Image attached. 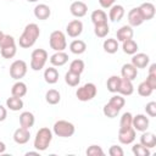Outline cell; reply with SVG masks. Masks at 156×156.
<instances>
[{
  "instance_id": "9",
  "label": "cell",
  "mask_w": 156,
  "mask_h": 156,
  "mask_svg": "<svg viewBox=\"0 0 156 156\" xmlns=\"http://www.w3.org/2000/svg\"><path fill=\"white\" fill-rule=\"evenodd\" d=\"M136 132L133 127H129L127 129H118V141L123 145H129L135 140Z\"/></svg>"
},
{
  "instance_id": "48",
  "label": "cell",
  "mask_w": 156,
  "mask_h": 156,
  "mask_svg": "<svg viewBox=\"0 0 156 156\" xmlns=\"http://www.w3.org/2000/svg\"><path fill=\"white\" fill-rule=\"evenodd\" d=\"M6 117H7V110H6L5 106H2V105L0 104V122L5 121Z\"/></svg>"
},
{
  "instance_id": "45",
  "label": "cell",
  "mask_w": 156,
  "mask_h": 156,
  "mask_svg": "<svg viewBox=\"0 0 156 156\" xmlns=\"http://www.w3.org/2000/svg\"><path fill=\"white\" fill-rule=\"evenodd\" d=\"M108 154L111 156H123L124 155V151L121 146L118 145H111L110 149H108Z\"/></svg>"
},
{
  "instance_id": "1",
  "label": "cell",
  "mask_w": 156,
  "mask_h": 156,
  "mask_svg": "<svg viewBox=\"0 0 156 156\" xmlns=\"http://www.w3.org/2000/svg\"><path fill=\"white\" fill-rule=\"evenodd\" d=\"M39 35H40L39 26L37 23H28L24 27L23 33L21 34V37L18 39V44L23 49H29L37 43Z\"/></svg>"
},
{
  "instance_id": "4",
  "label": "cell",
  "mask_w": 156,
  "mask_h": 156,
  "mask_svg": "<svg viewBox=\"0 0 156 156\" xmlns=\"http://www.w3.org/2000/svg\"><path fill=\"white\" fill-rule=\"evenodd\" d=\"M49 60L48 51L44 49H35L32 51L30 55V68L33 71H40L45 67Z\"/></svg>"
},
{
  "instance_id": "14",
  "label": "cell",
  "mask_w": 156,
  "mask_h": 156,
  "mask_svg": "<svg viewBox=\"0 0 156 156\" xmlns=\"http://www.w3.org/2000/svg\"><path fill=\"white\" fill-rule=\"evenodd\" d=\"M124 13H126V10L122 5L119 4H115L110 7V11H108V20L112 21V22H119L123 17H124Z\"/></svg>"
},
{
  "instance_id": "39",
  "label": "cell",
  "mask_w": 156,
  "mask_h": 156,
  "mask_svg": "<svg viewBox=\"0 0 156 156\" xmlns=\"http://www.w3.org/2000/svg\"><path fill=\"white\" fill-rule=\"evenodd\" d=\"M136 90H138V94L140 95V96H143V98H146V96H150L151 94H152V88L144 80V82H141L139 85H138V88H136Z\"/></svg>"
},
{
  "instance_id": "41",
  "label": "cell",
  "mask_w": 156,
  "mask_h": 156,
  "mask_svg": "<svg viewBox=\"0 0 156 156\" xmlns=\"http://www.w3.org/2000/svg\"><path fill=\"white\" fill-rule=\"evenodd\" d=\"M102 112H104V115H105L107 118H115V117H117L118 113H119V111L116 110L115 107H112L108 102L104 105V107H102Z\"/></svg>"
},
{
  "instance_id": "10",
  "label": "cell",
  "mask_w": 156,
  "mask_h": 156,
  "mask_svg": "<svg viewBox=\"0 0 156 156\" xmlns=\"http://www.w3.org/2000/svg\"><path fill=\"white\" fill-rule=\"evenodd\" d=\"M69 12L72 13V16H74L77 18L84 17L88 12V5L84 1H80V0L73 1L69 6Z\"/></svg>"
},
{
  "instance_id": "31",
  "label": "cell",
  "mask_w": 156,
  "mask_h": 156,
  "mask_svg": "<svg viewBox=\"0 0 156 156\" xmlns=\"http://www.w3.org/2000/svg\"><path fill=\"white\" fill-rule=\"evenodd\" d=\"M45 100L49 105H57L61 101V94L56 89H49L45 93Z\"/></svg>"
},
{
  "instance_id": "33",
  "label": "cell",
  "mask_w": 156,
  "mask_h": 156,
  "mask_svg": "<svg viewBox=\"0 0 156 156\" xmlns=\"http://www.w3.org/2000/svg\"><path fill=\"white\" fill-rule=\"evenodd\" d=\"M108 104H110L112 107H115L116 110L121 111V110L124 107V105H126V100H124V98H123L121 94H117V95L111 96V99L108 100Z\"/></svg>"
},
{
  "instance_id": "24",
  "label": "cell",
  "mask_w": 156,
  "mask_h": 156,
  "mask_svg": "<svg viewBox=\"0 0 156 156\" xmlns=\"http://www.w3.org/2000/svg\"><path fill=\"white\" fill-rule=\"evenodd\" d=\"M27 91H28L27 84L22 80H17L11 88V95L17 96V98H23L27 94Z\"/></svg>"
},
{
  "instance_id": "46",
  "label": "cell",
  "mask_w": 156,
  "mask_h": 156,
  "mask_svg": "<svg viewBox=\"0 0 156 156\" xmlns=\"http://www.w3.org/2000/svg\"><path fill=\"white\" fill-rule=\"evenodd\" d=\"M145 82L152 88V90L156 89V74H147V78Z\"/></svg>"
},
{
  "instance_id": "17",
  "label": "cell",
  "mask_w": 156,
  "mask_h": 156,
  "mask_svg": "<svg viewBox=\"0 0 156 156\" xmlns=\"http://www.w3.org/2000/svg\"><path fill=\"white\" fill-rule=\"evenodd\" d=\"M34 16L40 21H45L51 16V9L46 4H38L34 7Z\"/></svg>"
},
{
  "instance_id": "28",
  "label": "cell",
  "mask_w": 156,
  "mask_h": 156,
  "mask_svg": "<svg viewBox=\"0 0 156 156\" xmlns=\"http://www.w3.org/2000/svg\"><path fill=\"white\" fill-rule=\"evenodd\" d=\"M44 79H45V82L48 84H55V83H57V80H58V71L54 66L46 68L44 71Z\"/></svg>"
},
{
  "instance_id": "38",
  "label": "cell",
  "mask_w": 156,
  "mask_h": 156,
  "mask_svg": "<svg viewBox=\"0 0 156 156\" xmlns=\"http://www.w3.org/2000/svg\"><path fill=\"white\" fill-rule=\"evenodd\" d=\"M132 122H133V115L130 112H124L121 116L119 129H127V128L132 127Z\"/></svg>"
},
{
  "instance_id": "7",
  "label": "cell",
  "mask_w": 156,
  "mask_h": 156,
  "mask_svg": "<svg viewBox=\"0 0 156 156\" xmlns=\"http://www.w3.org/2000/svg\"><path fill=\"white\" fill-rule=\"evenodd\" d=\"M27 71H28V66L23 60H16L10 66V76L15 80H21L27 74Z\"/></svg>"
},
{
  "instance_id": "32",
  "label": "cell",
  "mask_w": 156,
  "mask_h": 156,
  "mask_svg": "<svg viewBox=\"0 0 156 156\" xmlns=\"http://www.w3.org/2000/svg\"><path fill=\"white\" fill-rule=\"evenodd\" d=\"M119 83H121V77L119 76H111L107 82H106V87H107V90L110 93H117L118 91V88H119Z\"/></svg>"
},
{
  "instance_id": "42",
  "label": "cell",
  "mask_w": 156,
  "mask_h": 156,
  "mask_svg": "<svg viewBox=\"0 0 156 156\" xmlns=\"http://www.w3.org/2000/svg\"><path fill=\"white\" fill-rule=\"evenodd\" d=\"M85 154L88 156H104L105 155V152H104V150L101 149L100 145H90L87 149Z\"/></svg>"
},
{
  "instance_id": "15",
  "label": "cell",
  "mask_w": 156,
  "mask_h": 156,
  "mask_svg": "<svg viewBox=\"0 0 156 156\" xmlns=\"http://www.w3.org/2000/svg\"><path fill=\"white\" fill-rule=\"evenodd\" d=\"M144 18L139 11L138 7H133L129 12H128V23L130 27H139L144 23Z\"/></svg>"
},
{
  "instance_id": "8",
  "label": "cell",
  "mask_w": 156,
  "mask_h": 156,
  "mask_svg": "<svg viewBox=\"0 0 156 156\" xmlns=\"http://www.w3.org/2000/svg\"><path fill=\"white\" fill-rule=\"evenodd\" d=\"M150 124L149 118L146 117V115L143 113H138L136 116H133V122H132V127L135 129V132H145L147 130Z\"/></svg>"
},
{
  "instance_id": "49",
  "label": "cell",
  "mask_w": 156,
  "mask_h": 156,
  "mask_svg": "<svg viewBox=\"0 0 156 156\" xmlns=\"http://www.w3.org/2000/svg\"><path fill=\"white\" fill-rule=\"evenodd\" d=\"M147 69H149L147 74H156V63H151Z\"/></svg>"
},
{
  "instance_id": "37",
  "label": "cell",
  "mask_w": 156,
  "mask_h": 156,
  "mask_svg": "<svg viewBox=\"0 0 156 156\" xmlns=\"http://www.w3.org/2000/svg\"><path fill=\"white\" fill-rule=\"evenodd\" d=\"M94 33L98 38H105L108 33H110V27L108 23H104V24H96L94 26Z\"/></svg>"
},
{
  "instance_id": "54",
  "label": "cell",
  "mask_w": 156,
  "mask_h": 156,
  "mask_svg": "<svg viewBox=\"0 0 156 156\" xmlns=\"http://www.w3.org/2000/svg\"><path fill=\"white\" fill-rule=\"evenodd\" d=\"M9 1H13V0H9Z\"/></svg>"
},
{
  "instance_id": "18",
  "label": "cell",
  "mask_w": 156,
  "mask_h": 156,
  "mask_svg": "<svg viewBox=\"0 0 156 156\" xmlns=\"http://www.w3.org/2000/svg\"><path fill=\"white\" fill-rule=\"evenodd\" d=\"M67 62H68V55L65 51H55V54L50 56V63L54 67H61Z\"/></svg>"
},
{
  "instance_id": "23",
  "label": "cell",
  "mask_w": 156,
  "mask_h": 156,
  "mask_svg": "<svg viewBox=\"0 0 156 156\" xmlns=\"http://www.w3.org/2000/svg\"><path fill=\"white\" fill-rule=\"evenodd\" d=\"M140 144L146 146L147 149H152L156 146V135L151 132H143L141 136H140Z\"/></svg>"
},
{
  "instance_id": "29",
  "label": "cell",
  "mask_w": 156,
  "mask_h": 156,
  "mask_svg": "<svg viewBox=\"0 0 156 156\" xmlns=\"http://www.w3.org/2000/svg\"><path fill=\"white\" fill-rule=\"evenodd\" d=\"M138 43L132 38V39H128V40H124L122 41V50L124 54L127 55H134L136 51H138Z\"/></svg>"
},
{
  "instance_id": "47",
  "label": "cell",
  "mask_w": 156,
  "mask_h": 156,
  "mask_svg": "<svg viewBox=\"0 0 156 156\" xmlns=\"http://www.w3.org/2000/svg\"><path fill=\"white\" fill-rule=\"evenodd\" d=\"M116 0H99V4L102 9H110L112 5H115Z\"/></svg>"
},
{
  "instance_id": "27",
  "label": "cell",
  "mask_w": 156,
  "mask_h": 156,
  "mask_svg": "<svg viewBox=\"0 0 156 156\" xmlns=\"http://www.w3.org/2000/svg\"><path fill=\"white\" fill-rule=\"evenodd\" d=\"M69 50H71V52L74 54V55H80V54L85 52V50H87V44H85V41H83V40H80V39H74V40L71 41V44H69Z\"/></svg>"
},
{
  "instance_id": "5",
  "label": "cell",
  "mask_w": 156,
  "mask_h": 156,
  "mask_svg": "<svg viewBox=\"0 0 156 156\" xmlns=\"http://www.w3.org/2000/svg\"><path fill=\"white\" fill-rule=\"evenodd\" d=\"M98 94V88L94 83H85L82 87H79L76 91V96L79 101H90L93 100Z\"/></svg>"
},
{
  "instance_id": "50",
  "label": "cell",
  "mask_w": 156,
  "mask_h": 156,
  "mask_svg": "<svg viewBox=\"0 0 156 156\" xmlns=\"http://www.w3.org/2000/svg\"><path fill=\"white\" fill-rule=\"evenodd\" d=\"M5 151H6V145H5L4 141L0 140V154H4Z\"/></svg>"
},
{
  "instance_id": "21",
  "label": "cell",
  "mask_w": 156,
  "mask_h": 156,
  "mask_svg": "<svg viewBox=\"0 0 156 156\" xmlns=\"http://www.w3.org/2000/svg\"><path fill=\"white\" fill-rule=\"evenodd\" d=\"M116 35H117V40H118V41H124V40L132 39L133 35H134L133 27H130L129 24H128V26L124 24V26H122L119 29H117Z\"/></svg>"
},
{
  "instance_id": "52",
  "label": "cell",
  "mask_w": 156,
  "mask_h": 156,
  "mask_svg": "<svg viewBox=\"0 0 156 156\" xmlns=\"http://www.w3.org/2000/svg\"><path fill=\"white\" fill-rule=\"evenodd\" d=\"M27 1H28V2H37L38 0H27Z\"/></svg>"
},
{
  "instance_id": "40",
  "label": "cell",
  "mask_w": 156,
  "mask_h": 156,
  "mask_svg": "<svg viewBox=\"0 0 156 156\" xmlns=\"http://www.w3.org/2000/svg\"><path fill=\"white\" fill-rule=\"evenodd\" d=\"M132 151L135 156H149L151 152H150V149H147L146 146L141 145L140 143L139 144H134L132 146Z\"/></svg>"
},
{
  "instance_id": "19",
  "label": "cell",
  "mask_w": 156,
  "mask_h": 156,
  "mask_svg": "<svg viewBox=\"0 0 156 156\" xmlns=\"http://www.w3.org/2000/svg\"><path fill=\"white\" fill-rule=\"evenodd\" d=\"M138 76V68L135 66H133L132 63H124L121 68V77L129 79V80H134Z\"/></svg>"
},
{
  "instance_id": "53",
  "label": "cell",
  "mask_w": 156,
  "mask_h": 156,
  "mask_svg": "<svg viewBox=\"0 0 156 156\" xmlns=\"http://www.w3.org/2000/svg\"><path fill=\"white\" fill-rule=\"evenodd\" d=\"M2 34H4V33H2V32H1V29H0V37H1Z\"/></svg>"
},
{
  "instance_id": "11",
  "label": "cell",
  "mask_w": 156,
  "mask_h": 156,
  "mask_svg": "<svg viewBox=\"0 0 156 156\" xmlns=\"http://www.w3.org/2000/svg\"><path fill=\"white\" fill-rule=\"evenodd\" d=\"M82 32H83V22L79 20H73V21L68 22V24L66 26V33L71 38L79 37L82 34Z\"/></svg>"
},
{
  "instance_id": "12",
  "label": "cell",
  "mask_w": 156,
  "mask_h": 156,
  "mask_svg": "<svg viewBox=\"0 0 156 156\" xmlns=\"http://www.w3.org/2000/svg\"><path fill=\"white\" fill-rule=\"evenodd\" d=\"M29 139H30V130L27 128L20 127L13 132V141L18 145L27 144L29 141Z\"/></svg>"
},
{
  "instance_id": "13",
  "label": "cell",
  "mask_w": 156,
  "mask_h": 156,
  "mask_svg": "<svg viewBox=\"0 0 156 156\" xmlns=\"http://www.w3.org/2000/svg\"><path fill=\"white\" fill-rule=\"evenodd\" d=\"M144 21H149V20H152L155 17V13H156V9H155V5L152 2H143L140 6H138Z\"/></svg>"
},
{
  "instance_id": "6",
  "label": "cell",
  "mask_w": 156,
  "mask_h": 156,
  "mask_svg": "<svg viewBox=\"0 0 156 156\" xmlns=\"http://www.w3.org/2000/svg\"><path fill=\"white\" fill-rule=\"evenodd\" d=\"M49 45L54 51H63L67 48L66 35L62 30H54L49 37Z\"/></svg>"
},
{
  "instance_id": "16",
  "label": "cell",
  "mask_w": 156,
  "mask_h": 156,
  "mask_svg": "<svg viewBox=\"0 0 156 156\" xmlns=\"http://www.w3.org/2000/svg\"><path fill=\"white\" fill-rule=\"evenodd\" d=\"M132 65L135 66L136 68H145L147 67L149 62H150V57L149 55L144 54V52H135L134 55H132Z\"/></svg>"
},
{
  "instance_id": "43",
  "label": "cell",
  "mask_w": 156,
  "mask_h": 156,
  "mask_svg": "<svg viewBox=\"0 0 156 156\" xmlns=\"http://www.w3.org/2000/svg\"><path fill=\"white\" fill-rule=\"evenodd\" d=\"M16 44V40L12 35L10 34H2L0 37V49L1 48H5V46H10V45H15Z\"/></svg>"
},
{
  "instance_id": "20",
  "label": "cell",
  "mask_w": 156,
  "mask_h": 156,
  "mask_svg": "<svg viewBox=\"0 0 156 156\" xmlns=\"http://www.w3.org/2000/svg\"><path fill=\"white\" fill-rule=\"evenodd\" d=\"M118 94H121L122 96H129L134 93V85L133 82L126 78L121 77V83H119V88H118Z\"/></svg>"
},
{
  "instance_id": "30",
  "label": "cell",
  "mask_w": 156,
  "mask_h": 156,
  "mask_svg": "<svg viewBox=\"0 0 156 156\" xmlns=\"http://www.w3.org/2000/svg\"><path fill=\"white\" fill-rule=\"evenodd\" d=\"M102 48H104V50H105L107 54H116L117 50L119 49L118 40L115 39V38L105 39V41H104V44H102Z\"/></svg>"
},
{
  "instance_id": "22",
  "label": "cell",
  "mask_w": 156,
  "mask_h": 156,
  "mask_svg": "<svg viewBox=\"0 0 156 156\" xmlns=\"http://www.w3.org/2000/svg\"><path fill=\"white\" fill-rule=\"evenodd\" d=\"M35 123V117L32 112L29 111H24L20 115V124L21 127L23 128H27V129H30Z\"/></svg>"
},
{
  "instance_id": "51",
  "label": "cell",
  "mask_w": 156,
  "mask_h": 156,
  "mask_svg": "<svg viewBox=\"0 0 156 156\" xmlns=\"http://www.w3.org/2000/svg\"><path fill=\"white\" fill-rule=\"evenodd\" d=\"M39 152L40 151H28V152H26V156H29V155H39Z\"/></svg>"
},
{
  "instance_id": "26",
  "label": "cell",
  "mask_w": 156,
  "mask_h": 156,
  "mask_svg": "<svg viewBox=\"0 0 156 156\" xmlns=\"http://www.w3.org/2000/svg\"><path fill=\"white\" fill-rule=\"evenodd\" d=\"M23 100L22 98H17V96H13L11 95L7 100H6V107L11 111H20L23 108Z\"/></svg>"
},
{
  "instance_id": "35",
  "label": "cell",
  "mask_w": 156,
  "mask_h": 156,
  "mask_svg": "<svg viewBox=\"0 0 156 156\" xmlns=\"http://www.w3.org/2000/svg\"><path fill=\"white\" fill-rule=\"evenodd\" d=\"M65 82L69 87H78V84L80 83V74H77V73L68 71L65 74Z\"/></svg>"
},
{
  "instance_id": "2",
  "label": "cell",
  "mask_w": 156,
  "mask_h": 156,
  "mask_svg": "<svg viewBox=\"0 0 156 156\" xmlns=\"http://www.w3.org/2000/svg\"><path fill=\"white\" fill-rule=\"evenodd\" d=\"M52 135H54V133L50 128H48V127L40 128L37 132L35 138H34V143H33L34 149L38 151H45L52 140Z\"/></svg>"
},
{
  "instance_id": "36",
  "label": "cell",
  "mask_w": 156,
  "mask_h": 156,
  "mask_svg": "<svg viewBox=\"0 0 156 156\" xmlns=\"http://www.w3.org/2000/svg\"><path fill=\"white\" fill-rule=\"evenodd\" d=\"M16 52H17V46H16V44H15V45H10V46H5V48H1V49H0V55H1L4 58H6V60H10V58L15 57Z\"/></svg>"
},
{
  "instance_id": "34",
  "label": "cell",
  "mask_w": 156,
  "mask_h": 156,
  "mask_svg": "<svg viewBox=\"0 0 156 156\" xmlns=\"http://www.w3.org/2000/svg\"><path fill=\"white\" fill-rule=\"evenodd\" d=\"M84 68H85L84 61L80 60V58H76V60H73L69 63V69L68 71H71L73 73H77V74H82L83 71H84Z\"/></svg>"
},
{
  "instance_id": "3",
  "label": "cell",
  "mask_w": 156,
  "mask_h": 156,
  "mask_svg": "<svg viewBox=\"0 0 156 156\" xmlns=\"http://www.w3.org/2000/svg\"><path fill=\"white\" fill-rule=\"evenodd\" d=\"M52 133L60 138H69L76 133V127L72 122L66 119H58L54 123Z\"/></svg>"
},
{
  "instance_id": "25",
  "label": "cell",
  "mask_w": 156,
  "mask_h": 156,
  "mask_svg": "<svg viewBox=\"0 0 156 156\" xmlns=\"http://www.w3.org/2000/svg\"><path fill=\"white\" fill-rule=\"evenodd\" d=\"M90 20L94 26L107 23V13L104 10H94L90 15Z\"/></svg>"
},
{
  "instance_id": "44",
  "label": "cell",
  "mask_w": 156,
  "mask_h": 156,
  "mask_svg": "<svg viewBox=\"0 0 156 156\" xmlns=\"http://www.w3.org/2000/svg\"><path fill=\"white\" fill-rule=\"evenodd\" d=\"M145 112L147 116L150 117H155L156 116V102L155 101H150L145 105Z\"/></svg>"
}]
</instances>
